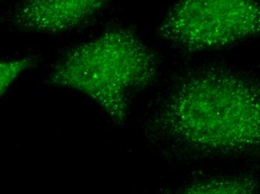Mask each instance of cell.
I'll return each mask as SVG.
<instances>
[{"instance_id": "6da1fadb", "label": "cell", "mask_w": 260, "mask_h": 194, "mask_svg": "<svg viewBox=\"0 0 260 194\" xmlns=\"http://www.w3.org/2000/svg\"><path fill=\"white\" fill-rule=\"evenodd\" d=\"M146 126L149 138L174 160L260 159V82L220 66L188 71Z\"/></svg>"}, {"instance_id": "5b68a950", "label": "cell", "mask_w": 260, "mask_h": 194, "mask_svg": "<svg viewBox=\"0 0 260 194\" xmlns=\"http://www.w3.org/2000/svg\"><path fill=\"white\" fill-rule=\"evenodd\" d=\"M259 190V181L248 176L202 179L183 189L184 193H251Z\"/></svg>"}, {"instance_id": "8992f818", "label": "cell", "mask_w": 260, "mask_h": 194, "mask_svg": "<svg viewBox=\"0 0 260 194\" xmlns=\"http://www.w3.org/2000/svg\"><path fill=\"white\" fill-rule=\"evenodd\" d=\"M34 58H23L18 59L2 61L0 64V80H1V95L23 72L28 70L36 64Z\"/></svg>"}, {"instance_id": "3957f363", "label": "cell", "mask_w": 260, "mask_h": 194, "mask_svg": "<svg viewBox=\"0 0 260 194\" xmlns=\"http://www.w3.org/2000/svg\"><path fill=\"white\" fill-rule=\"evenodd\" d=\"M158 31L185 53L231 47L260 36V0H180Z\"/></svg>"}, {"instance_id": "277c9868", "label": "cell", "mask_w": 260, "mask_h": 194, "mask_svg": "<svg viewBox=\"0 0 260 194\" xmlns=\"http://www.w3.org/2000/svg\"><path fill=\"white\" fill-rule=\"evenodd\" d=\"M110 0H24L9 17L22 31L57 34L86 23Z\"/></svg>"}, {"instance_id": "7a4b0ae2", "label": "cell", "mask_w": 260, "mask_h": 194, "mask_svg": "<svg viewBox=\"0 0 260 194\" xmlns=\"http://www.w3.org/2000/svg\"><path fill=\"white\" fill-rule=\"evenodd\" d=\"M157 69L154 53L135 33L115 28L68 50L52 69L50 83L85 94L120 124L127 117L132 94L151 83Z\"/></svg>"}]
</instances>
